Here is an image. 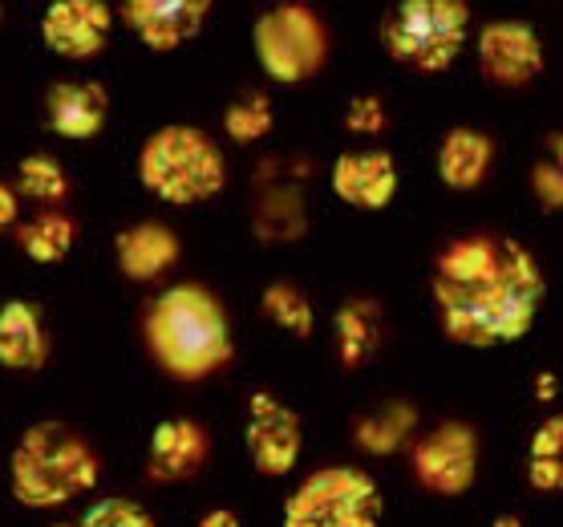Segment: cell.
Wrapping results in <instances>:
<instances>
[{
    "label": "cell",
    "mask_w": 563,
    "mask_h": 527,
    "mask_svg": "<svg viewBox=\"0 0 563 527\" xmlns=\"http://www.w3.org/2000/svg\"><path fill=\"white\" fill-rule=\"evenodd\" d=\"M434 300L450 341L507 345L536 325L543 272L511 235H459L434 260Z\"/></svg>",
    "instance_id": "1"
},
{
    "label": "cell",
    "mask_w": 563,
    "mask_h": 527,
    "mask_svg": "<svg viewBox=\"0 0 563 527\" xmlns=\"http://www.w3.org/2000/svg\"><path fill=\"white\" fill-rule=\"evenodd\" d=\"M146 345L154 361L179 377V382H203L231 361L228 312L199 284H175L158 296L146 312Z\"/></svg>",
    "instance_id": "2"
},
{
    "label": "cell",
    "mask_w": 563,
    "mask_h": 527,
    "mask_svg": "<svg viewBox=\"0 0 563 527\" xmlns=\"http://www.w3.org/2000/svg\"><path fill=\"white\" fill-rule=\"evenodd\" d=\"M102 463L86 438L65 422L29 426L9 459V483L16 503L25 507H65L69 499L93 491Z\"/></svg>",
    "instance_id": "3"
},
{
    "label": "cell",
    "mask_w": 563,
    "mask_h": 527,
    "mask_svg": "<svg viewBox=\"0 0 563 527\" xmlns=\"http://www.w3.org/2000/svg\"><path fill=\"white\" fill-rule=\"evenodd\" d=\"M142 187L170 207H195L228 187V158L199 127H163L139 151Z\"/></svg>",
    "instance_id": "4"
},
{
    "label": "cell",
    "mask_w": 563,
    "mask_h": 527,
    "mask_svg": "<svg viewBox=\"0 0 563 527\" xmlns=\"http://www.w3.org/2000/svg\"><path fill=\"white\" fill-rule=\"evenodd\" d=\"M471 33L466 0H394L382 17V50L389 62L434 78L459 62Z\"/></svg>",
    "instance_id": "5"
},
{
    "label": "cell",
    "mask_w": 563,
    "mask_h": 527,
    "mask_svg": "<svg viewBox=\"0 0 563 527\" xmlns=\"http://www.w3.org/2000/svg\"><path fill=\"white\" fill-rule=\"evenodd\" d=\"M252 45L264 74L280 86H305L324 69L333 37L305 0H280L252 25Z\"/></svg>",
    "instance_id": "6"
},
{
    "label": "cell",
    "mask_w": 563,
    "mask_h": 527,
    "mask_svg": "<svg viewBox=\"0 0 563 527\" xmlns=\"http://www.w3.org/2000/svg\"><path fill=\"white\" fill-rule=\"evenodd\" d=\"M382 495L365 471L324 466L284 503V527H377Z\"/></svg>",
    "instance_id": "7"
},
{
    "label": "cell",
    "mask_w": 563,
    "mask_h": 527,
    "mask_svg": "<svg viewBox=\"0 0 563 527\" xmlns=\"http://www.w3.org/2000/svg\"><path fill=\"white\" fill-rule=\"evenodd\" d=\"M548 53L527 21H490L478 29V74L495 90H523L543 74Z\"/></svg>",
    "instance_id": "8"
},
{
    "label": "cell",
    "mask_w": 563,
    "mask_h": 527,
    "mask_svg": "<svg viewBox=\"0 0 563 527\" xmlns=\"http://www.w3.org/2000/svg\"><path fill=\"white\" fill-rule=\"evenodd\" d=\"M413 475L434 495H466L478 479V438L466 422H442L413 447Z\"/></svg>",
    "instance_id": "9"
},
{
    "label": "cell",
    "mask_w": 563,
    "mask_h": 527,
    "mask_svg": "<svg viewBox=\"0 0 563 527\" xmlns=\"http://www.w3.org/2000/svg\"><path fill=\"white\" fill-rule=\"evenodd\" d=\"M244 442H247V454H252V466H256L260 475L268 479L292 475V466L300 463V447H305L300 414L288 410L272 394H252Z\"/></svg>",
    "instance_id": "10"
},
{
    "label": "cell",
    "mask_w": 563,
    "mask_h": 527,
    "mask_svg": "<svg viewBox=\"0 0 563 527\" xmlns=\"http://www.w3.org/2000/svg\"><path fill=\"white\" fill-rule=\"evenodd\" d=\"M114 13L106 0H49L41 17V41L65 62H90L110 45Z\"/></svg>",
    "instance_id": "11"
},
{
    "label": "cell",
    "mask_w": 563,
    "mask_h": 527,
    "mask_svg": "<svg viewBox=\"0 0 563 527\" xmlns=\"http://www.w3.org/2000/svg\"><path fill=\"white\" fill-rule=\"evenodd\" d=\"M122 17L146 50L170 53L203 33L211 0H122Z\"/></svg>",
    "instance_id": "12"
},
{
    "label": "cell",
    "mask_w": 563,
    "mask_h": 527,
    "mask_svg": "<svg viewBox=\"0 0 563 527\" xmlns=\"http://www.w3.org/2000/svg\"><path fill=\"white\" fill-rule=\"evenodd\" d=\"M333 191L341 204L357 211H382L397 195V163L382 146L365 151H345L333 163Z\"/></svg>",
    "instance_id": "13"
},
{
    "label": "cell",
    "mask_w": 563,
    "mask_h": 527,
    "mask_svg": "<svg viewBox=\"0 0 563 527\" xmlns=\"http://www.w3.org/2000/svg\"><path fill=\"white\" fill-rule=\"evenodd\" d=\"M207 430L191 418H167V422L154 426L151 450H146V471H151L154 483H179V479H191L199 466L207 463Z\"/></svg>",
    "instance_id": "14"
},
{
    "label": "cell",
    "mask_w": 563,
    "mask_h": 527,
    "mask_svg": "<svg viewBox=\"0 0 563 527\" xmlns=\"http://www.w3.org/2000/svg\"><path fill=\"white\" fill-rule=\"evenodd\" d=\"M114 256L126 281H134V284L158 281V276L179 260V235L170 232L167 223L142 219V223H134L126 232H118Z\"/></svg>",
    "instance_id": "15"
},
{
    "label": "cell",
    "mask_w": 563,
    "mask_h": 527,
    "mask_svg": "<svg viewBox=\"0 0 563 527\" xmlns=\"http://www.w3.org/2000/svg\"><path fill=\"white\" fill-rule=\"evenodd\" d=\"M106 110L110 98L98 81H57L45 98L49 127L62 139H93L106 127Z\"/></svg>",
    "instance_id": "16"
},
{
    "label": "cell",
    "mask_w": 563,
    "mask_h": 527,
    "mask_svg": "<svg viewBox=\"0 0 563 527\" xmlns=\"http://www.w3.org/2000/svg\"><path fill=\"white\" fill-rule=\"evenodd\" d=\"M495 163V142L490 134L474 127H454L446 130V139L438 146V179L446 183L450 191H474L483 187Z\"/></svg>",
    "instance_id": "17"
},
{
    "label": "cell",
    "mask_w": 563,
    "mask_h": 527,
    "mask_svg": "<svg viewBox=\"0 0 563 527\" xmlns=\"http://www.w3.org/2000/svg\"><path fill=\"white\" fill-rule=\"evenodd\" d=\"M49 358V333L29 300L0 305V365L13 373H33Z\"/></svg>",
    "instance_id": "18"
},
{
    "label": "cell",
    "mask_w": 563,
    "mask_h": 527,
    "mask_svg": "<svg viewBox=\"0 0 563 527\" xmlns=\"http://www.w3.org/2000/svg\"><path fill=\"white\" fill-rule=\"evenodd\" d=\"M333 329H336V358H341V365L349 373L361 370L377 353V345H382V309H377V300H369V296L345 300L333 317Z\"/></svg>",
    "instance_id": "19"
},
{
    "label": "cell",
    "mask_w": 563,
    "mask_h": 527,
    "mask_svg": "<svg viewBox=\"0 0 563 527\" xmlns=\"http://www.w3.org/2000/svg\"><path fill=\"white\" fill-rule=\"evenodd\" d=\"M413 430H418V406L406 398H394L377 410L353 418V442L365 454H394L410 442Z\"/></svg>",
    "instance_id": "20"
},
{
    "label": "cell",
    "mask_w": 563,
    "mask_h": 527,
    "mask_svg": "<svg viewBox=\"0 0 563 527\" xmlns=\"http://www.w3.org/2000/svg\"><path fill=\"white\" fill-rule=\"evenodd\" d=\"M77 240V223L65 211L49 207V211H41L37 219H29L16 228V244L25 252L29 260H37V264H57V260L69 256V248Z\"/></svg>",
    "instance_id": "21"
},
{
    "label": "cell",
    "mask_w": 563,
    "mask_h": 527,
    "mask_svg": "<svg viewBox=\"0 0 563 527\" xmlns=\"http://www.w3.org/2000/svg\"><path fill=\"white\" fill-rule=\"evenodd\" d=\"M260 309H264V317H268L272 325H280L284 333L300 337V341H308V337H312V329H317L312 300H308V296L288 281L268 284V288L260 293Z\"/></svg>",
    "instance_id": "22"
},
{
    "label": "cell",
    "mask_w": 563,
    "mask_h": 527,
    "mask_svg": "<svg viewBox=\"0 0 563 527\" xmlns=\"http://www.w3.org/2000/svg\"><path fill=\"white\" fill-rule=\"evenodd\" d=\"M272 127H276V110L264 94H240L235 102L223 110V130H228L231 142L240 146H252V142L268 139Z\"/></svg>",
    "instance_id": "23"
},
{
    "label": "cell",
    "mask_w": 563,
    "mask_h": 527,
    "mask_svg": "<svg viewBox=\"0 0 563 527\" xmlns=\"http://www.w3.org/2000/svg\"><path fill=\"white\" fill-rule=\"evenodd\" d=\"M16 191L37 204H62L69 195V175L53 155H25L16 167Z\"/></svg>",
    "instance_id": "24"
},
{
    "label": "cell",
    "mask_w": 563,
    "mask_h": 527,
    "mask_svg": "<svg viewBox=\"0 0 563 527\" xmlns=\"http://www.w3.org/2000/svg\"><path fill=\"white\" fill-rule=\"evenodd\" d=\"M531 191L543 211H563V130H551L543 139V155L531 167Z\"/></svg>",
    "instance_id": "25"
},
{
    "label": "cell",
    "mask_w": 563,
    "mask_h": 527,
    "mask_svg": "<svg viewBox=\"0 0 563 527\" xmlns=\"http://www.w3.org/2000/svg\"><path fill=\"white\" fill-rule=\"evenodd\" d=\"M77 527H154L151 512L130 499H98Z\"/></svg>",
    "instance_id": "26"
},
{
    "label": "cell",
    "mask_w": 563,
    "mask_h": 527,
    "mask_svg": "<svg viewBox=\"0 0 563 527\" xmlns=\"http://www.w3.org/2000/svg\"><path fill=\"white\" fill-rule=\"evenodd\" d=\"M389 127V114H385V102L377 94H357L345 110V130L357 134V139H377L382 130Z\"/></svg>",
    "instance_id": "27"
},
{
    "label": "cell",
    "mask_w": 563,
    "mask_h": 527,
    "mask_svg": "<svg viewBox=\"0 0 563 527\" xmlns=\"http://www.w3.org/2000/svg\"><path fill=\"white\" fill-rule=\"evenodd\" d=\"M531 459H563V414L548 418L531 438Z\"/></svg>",
    "instance_id": "28"
},
{
    "label": "cell",
    "mask_w": 563,
    "mask_h": 527,
    "mask_svg": "<svg viewBox=\"0 0 563 527\" xmlns=\"http://www.w3.org/2000/svg\"><path fill=\"white\" fill-rule=\"evenodd\" d=\"M527 479L539 491H560V459H531L527 463Z\"/></svg>",
    "instance_id": "29"
},
{
    "label": "cell",
    "mask_w": 563,
    "mask_h": 527,
    "mask_svg": "<svg viewBox=\"0 0 563 527\" xmlns=\"http://www.w3.org/2000/svg\"><path fill=\"white\" fill-rule=\"evenodd\" d=\"M16 211H21V191L0 183V232H9L16 223Z\"/></svg>",
    "instance_id": "30"
},
{
    "label": "cell",
    "mask_w": 563,
    "mask_h": 527,
    "mask_svg": "<svg viewBox=\"0 0 563 527\" xmlns=\"http://www.w3.org/2000/svg\"><path fill=\"white\" fill-rule=\"evenodd\" d=\"M195 527H244L240 524V515L235 512H228V507H219V512H211V515H203Z\"/></svg>",
    "instance_id": "31"
},
{
    "label": "cell",
    "mask_w": 563,
    "mask_h": 527,
    "mask_svg": "<svg viewBox=\"0 0 563 527\" xmlns=\"http://www.w3.org/2000/svg\"><path fill=\"white\" fill-rule=\"evenodd\" d=\"M551 394H555V377L543 373V377H539V402H551Z\"/></svg>",
    "instance_id": "32"
},
{
    "label": "cell",
    "mask_w": 563,
    "mask_h": 527,
    "mask_svg": "<svg viewBox=\"0 0 563 527\" xmlns=\"http://www.w3.org/2000/svg\"><path fill=\"white\" fill-rule=\"evenodd\" d=\"M495 527H523V519H519V515H499Z\"/></svg>",
    "instance_id": "33"
},
{
    "label": "cell",
    "mask_w": 563,
    "mask_h": 527,
    "mask_svg": "<svg viewBox=\"0 0 563 527\" xmlns=\"http://www.w3.org/2000/svg\"><path fill=\"white\" fill-rule=\"evenodd\" d=\"M560 491H563V459H560Z\"/></svg>",
    "instance_id": "34"
},
{
    "label": "cell",
    "mask_w": 563,
    "mask_h": 527,
    "mask_svg": "<svg viewBox=\"0 0 563 527\" xmlns=\"http://www.w3.org/2000/svg\"><path fill=\"white\" fill-rule=\"evenodd\" d=\"M53 527H77V524H53Z\"/></svg>",
    "instance_id": "35"
}]
</instances>
